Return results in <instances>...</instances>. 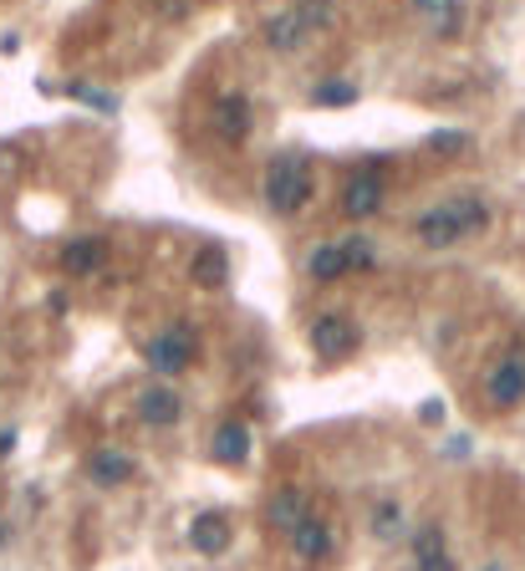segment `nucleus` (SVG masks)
Here are the masks:
<instances>
[{"label": "nucleus", "mask_w": 525, "mask_h": 571, "mask_svg": "<svg viewBox=\"0 0 525 571\" xmlns=\"http://www.w3.org/2000/svg\"><path fill=\"white\" fill-rule=\"evenodd\" d=\"M444 209H449L459 240H465V235H480L484 225H490V209H484L480 194H454V199H444Z\"/></svg>", "instance_id": "obj_15"}, {"label": "nucleus", "mask_w": 525, "mask_h": 571, "mask_svg": "<svg viewBox=\"0 0 525 571\" xmlns=\"http://www.w3.org/2000/svg\"><path fill=\"white\" fill-rule=\"evenodd\" d=\"M438 551H444V530H438V521H423V526L413 530V561L438 557Z\"/></svg>", "instance_id": "obj_20"}, {"label": "nucleus", "mask_w": 525, "mask_h": 571, "mask_svg": "<svg viewBox=\"0 0 525 571\" xmlns=\"http://www.w3.org/2000/svg\"><path fill=\"white\" fill-rule=\"evenodd\" d=\"M419 571H459L449 561V551H438V557H419Z\"/></svg>", "instance_id": "obj_26"}, {"label": "nucleus", "mask_w": 525, "mask_h": 571, "mask_svg": "<svg viewBox=\"0 0 525 571\" xmlns=\"http://www.w3.org/2000/svg\"><path fill=\"white\" fill-rule=\"evenodd\" d=\"M419 240H423V245H434V250L459 245V230H454L449 209H444V205H434V209H429V215H419Z\"/></svg>", "instance_id": "obj_18"}, {"label": "nucleus", "mask_w": 525, "mask_h": 571, "mask_svg": "<svg viewBox=\"0 0 525 571\" xmlns=\"http://www.w3.org/2000/svg\"><path fill=\"white\" fill-rule=\"evenodd\" d=\"M235 541V526L225 511H199L190 521V546L199 551V557H225Z\"/></svg>", "instance_id": "obj_6"}, {"label": "nucleus", "mask_w": 525, "mask_h": 571, "mask_svg": "<svg viewBox=\"0 0 525 571\" xmlns=\"http://www.w3.org/2000/svg\"><path fill=\"white\" fill-rule=\"evenodd\" d=\"M133 455H123V449H92L88 455V480L103 484V490H113V484H128L133 480Z\"/></svg>", "instance_id": "obj_10"}, {"label": "nucleus", "mask_w": 525, "mask_h": 571, "mask_svg": "<svg viewBox=\"0 0 525 571\" xmlns=\"http://www.w3.org/2000/svg\"><path fill=\"white\" fill-rule=\"evenodd\" d=\"M342 255H347V271H367V265H373V245H367L363 235L342 240Z\"/></svg>", "instance_id": "obj_24"}, {"label": "nucleus", "mask_w": 525, "mask_h": 571, "mask_svg": "<svg viewBox=\"0 0 525 571\" xmlns=\"http://www.w3.org/2000/svg\"><path fill=\"white\" fill-rule=\"evenodd\" d=\"M301 515H307V495H301L296 484L276 490V495H271V505H265V521H271L276 530H286V536L296 530V521H301Z\"/></svg>", "instance_id": "obj_16"}, {"label": "nucleus", "mask_w": 525, "mask_h": 571, "mask_svg": "<svg viewBox=\"0 0 525 571\" xmlns=\"http://www.w3.org/2000/svg\"><path fill=\"white\" fill-rule=\"evenodd\" d=\"M383 199H388V184H383L378 163L357 169V174L347 179V190H342V209H347L352 220H373V215L383 209Z\"/></svg>", "instance_id": "obj_4"}, {"label": "nucleus", "mask_w": 525, "mask_h": 571, "mask_svg": "<svg viewBox=\"0 0 525 571\" xmlns=\"http://www.w3.org/2000/svg\"><path fill=\"white\" fill-rule=\"evenodd\" d=\"M296 15H301V26H307V31H317V26H332V21H336L332 0H301V5H296Z\"/></svg>", "instance_id": "obj_22"}, {"label": "nucleus", "mask_w": 525, "mask_h": 571, "mask_svg": "<svg viewBox=\"0 0 525 571\" xmlns=\"http://www.w3.org/2000/svg\"><path fill=\"white\" fill-rule=\"evenodd\" d=\"M307 271H311V281H336V276H347V255H342V240H327V245L311 250Z\"/></svg>", "instance_id": "obj_19"}, {"label": "nucleus", "mask_w": 525, "mask_h": 571, "mask_svg": "<svg viewBox=\"0 0 525 571\" xmlns=\"http://www.w3.org/2000/svg\"><path fill=\"white\" fill-rule=\"evenodd\" d=\"M11 449H15V434L5 429V434H0V455H11Z\"/></svg>", "instance_id": "obj_28"}, {"label": "nucleus", "mask_w": 525, "mask_h": 571, "mask_svg": "<svg viewBox=\"0 0 525 571\" xmlns=\"http://www.w3.org/2000/svg\"><path fill=\"white\" fill-rule=\"evenodd\" d=\"M292 551L301 561H307V567H317V561H327L336 551V536H332V526H327V521H321V515H301V521H296V530H292Z\"/></svg>", "instance_id": "obj_7"}, {"label": "nucleus", "mask_w": 525, "mask_h": 571, "mask_svg": "<svg viewBox=\"0 0 525 571\" xmlns=\"http://www.w3.org/2000/svg\"><path fill=\"white\" fill-rule=\"evenodd\" d=\"M261 194H265V209H271V215H281V220L301 215V209H307V199H311V169H307V159H301V153H281V159L265 169Z\"/></svg>", "instance_id": "obj_1"}, {"label": "nucleus", "mask_w": 525, "mask_h": 571, "mask_svg": "<svg viewBox=\"0 0 525 571\" xmlns=\"http://www.w3.org/2000/svg\"><path fill=\"white\" fill-rule=\"evenodd\" d=\"M413 11L429 21L434 36H454L459 21H465V5H459V0H413Z\"/></svg>", "instance_id": "obj_17"}, {"label": "nucleus", "mask_w": 525, "mask_h": 571, "mask_svg": "<svg viewBox=\"0 0 525 571\" xmlns=\"http://www.w3.org/2000/svg\"><path fill=\"white\" fill-rule=\"evenodd\" d=\"M159 11L169 15V21H179V15L190 11V0H159Z\"/></svg>", "instance_id": "obj_27"}, {"label": "nucleus", "mask_w": 525, "mask_h": 571, "mask_svg": "<svg viewBox=\"0 0 525 571\" xmlns=\"http://www.w3.org/2000/svg\"><path fill=\"white\" fill-rule=\"evenodd\" d=\"M5 546H11V526H5V521H0V551H5Z\"/></svg>", "instance_id": "obj_29"}, {"label": "nucleus", "mask_w": 525, "mask_h": 571, "mask_svg": "<svg viewBox=\"0 0 525 571\" xmlns=\"http://www.w3.org/2000/svg\"><path fill=\"white\" fill-rule=\"evenodd\" d=\"M215 128H219V138L225 144H240L250 133V98L246 92H225L215 103Z\"/></svg>", "instance_id": "obj_11"}, {"label": "nucleus", "mask_w": 525, "mask_h": 571, "mask_svg": "<svg viewBox=\"0 0 525 571\" xmlns=\"http://www.w3.org/2000/svg\"><path fill=\"white\" fill-rule=\"evenodd\" d=\"M209 455H215V465H246L250 459V429L240 424V419H225V424L215 429V439H209Z\"/></svg>", "instance_id": "obj_12"}, {"label": "nucleus", "mask_w": 525, "mask_h": 571, "mask_svg": "<svg viewBox=\"0 0 525 571\" xmlns=\"http://www.w3.org/2000/svg\"><path fill=\"white\" fill-rule=\"evenodd\" d=\"M194 352H199V342H194V332L184 322H169L163 332H153V338L144 342V363L159 373V378H179L184 367H194Z\"/></svg>", "instance_id": "obj_2"}, {"label": "nucleus", "mask_w": 525, "mask_h": 571, "mask_svg": "<svg viewBox=\"0 0 525 571\" xmlns=\"http://www.w3.org/2000/svg\"><path fill=\"white\" fill-rule=\"evenodd\" d=\"M138 419L153 429H174L179 419H184V398L174 393V388H163V382H153V388H144L138 393Z\"/></svg>", "instance_id": "obj_8"}, {"label": "nucleus", "mask_w": 525, "mask_h": 571, "mask_svg": "<svg viewBox=\"0 0 525 571\" xmlns=\"http://www.w3.org/2000/svg\"><path fill=\"white\" fill-rule=\"evenodd\" d=\"M373 530H378L383 541H393L398 530H403V511H398L393 500H383L378 511H373Z\"/></svg>", "instance_id": "obj_23"}, {"label": "nucleus", "mask_w": 525, "mask_h": 571, "mask_svg": "<svg viewBox=\"0 0 525 571\" xmlns=\"http://www.w3.org/2000/svg\"><path fill=\"white\" fill-rule=\"evenodd\" d=\"M265 46H271V52H296V46L307 42L311 31L301 26V15H296V5L292 11H281V15H271V21H265Z\"/></svg>", "instance_id": "obj_14"}, {"label": "nucleus", "mask_w": 525, "mask_h": 571, "mask_svg": "<svg viewBox=\"0 0 525 571\" xmlns=\"http://www.w3.org/2000/svg\"><path fill=\"white\" fill-rule=\"evenodd\" d=\"M307 342H311V352H317L321 363H342V357H352V352H357L363 332H357V322H352V317H342V311H321L317 322H311Z\"/></svg>", "instance_id": "obj_3"}, {"label": "nucleus", "mask_w": 525, "mask_h": 571, "mask_svg": "<svg viewBox=\"0 0 525 571\" xmlns=\"http://www.w3.org/2000/svg\"><path fill=\"white\" fill-rule=\"evenodd\" d=\"M103 261H107V245L98 235H77V240L61 245V271L67 276H92V271H103Z\"/></svg>", "instance_id": "obj_9"}, {"label": "nucleus", "mask_w": 525, "mask_h": 571, "mask_svg": "<svg viewBox=\"0 0 525 571\" xmlns=\"http://www.w3.org/2000/svg\"><path fill=\"white\" fill-rule=\"evenodd\" d=\"M484 393L495 409H521L525 403V357H500L484 378Z\"/></svg>", "instance_id": "obj_5"}, {"label": "nucleus", "mask_w": 525, "mask_h": 571, "mask_svg": "<svg viewBox=\"0 0 525 571\" xmlns=\"http://www.w3.org/2000/svg\"><path fill=\"white\" fill-rule=\"evenodd\" d=\"M429 148H438V153H459V148H465V133H434Z\"/></svg>", "instance_id": "obj_25"}, {"label": "nucleus", "mask_w": 525, "mask_h": 571, "mask_svg": "<svg viewBox=\"0 0 525 571\" xmlns=\"http://www.w3.org/2000/svg\"><path fill=\"white\" fill-rule=\"evenodd\" d=\"M190 276L194 286H205V292H219L225 281H230V261H225V250L219 245H199L190 261Z\"/></svg>", "instance_id": "obj_13"}, {"label": "nucleus", "mask_w": 525, "mask_h": 571, "mask_svg": "<svg viewBox=\"0 0 525 571\" xmlns=\"http://www.w3.org/2000/svg\"><path fill=\"white\" fill-rule=\"evenodd\" d=\"M311 103H321V107L357 103V88H352V82H321V88H311Z\"/></svg>", "instance_id": "obj_21"}]
</instances>
